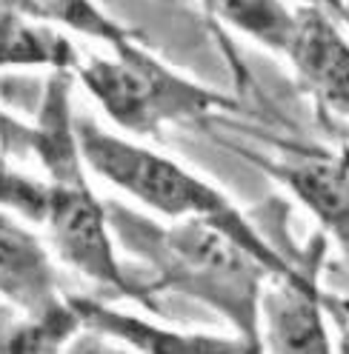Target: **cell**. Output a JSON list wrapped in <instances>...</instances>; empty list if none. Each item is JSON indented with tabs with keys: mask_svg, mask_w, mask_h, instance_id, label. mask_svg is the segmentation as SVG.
<instances>
[{
	"mask_svg": "<svg viewBox=\"0 0 349 354\" xmlns=\"http://www.w3.org/2000/svg\"><path fill=\"white\" fill-rule=\"evenodd\" d=\"M109 226L129 252L143 254L155 272L152 289L178 292L212 306L244 340L264 351L258 328V303L272 269L247 246L204 220H174L158 226L126 206H112Z\"/></svg>",
	"mask_w": 349,
	"mask_h": 354,
	"instance_id": "1",
	"label": "cell"
},
{
	"mask_svg": "<svg viewBox=\"0 0 349 354\" xmlns=\"http://www.w3.org/2000/svg\"><path fill=\"white\" fill-rule=\"evenodd\" d=\"M69 72H55L46 86V100L40 118L26 129V146L40 158L49 183V206L43 217L49 249L60 263L83 274L118 297L138 300L152 308L146 286L129 280L115 254L109 212L98 201L89 180L86 163L78 149L75 123L69 115Z\"/></svg>",
	"mask_w": 349,
	"mask_h": 354,
	"instance_id": "2",
	"label": "cell"
},
{
	"mask_svg": "<svg viewBox=\"0 0 349 354\" xmlns=\"http://www.w3.org/2000/svg\"><path fill=\"white\" fill-rule=\"evenodd\" d=\"M75 138L86 169L132 194L146 209L169 220H204V223L217 226L241 246H247L260 263H267L275 277H310L283 257L221 189L192 174L178 160L118 138L98 126L92 118L75 120Z\"/></svg>",
	"mask_w": 349,
	"mask_h": 354,
	"instance_id": "3",
	"label": "cell"
},
{
	"mask_svg": "<svg viewBox=\"0 0 349 354\" xmlns=\"http://www.w3.org/2000/svg\"><path fill=\"white\" fill-rule=\"evenodd\" d=\"M141 40L118 43L112 46V57L92 55L89 60H80L78 69L86 92L115 126L138 138H155L163 126L238 109L235 97L174 72L143 49Z\"/></svg>",
	"mask_w": 349,
	"mask_h": 354,
	"instance_id": "4",
	"label": "cell"
},
{
	"mask_svg": "<svg viewBox=\"0 0 349 354\" xmlns=\"http://www.w3.org/2000/svg\"><path fill=\"white\" fill-rule=\"evenodd\" d=\"M249 163L287 186L301 206H307L349 263V158L283 143L278 154L238 149Z\"/></svg>",
	"mask_w": 349,
	"mask_h": 354,
	"instance_id": "5",
	"label": "cell"
},
{
	"mask_svg": "<svg viewBox=\"0 0 349 354\" xmlns=\"http://www.w3.org/2000/svg\"><path fill=\"white\" fill-rule=\"evenodd\" d=\"M283 55L307 92L338 118L349 120V40L321 6H301Z\"/></svg>",
	"mask_w": 349,
	"mask_h": 354,
	"instance_id": "6",
	"label": "cell"
},
{
	"mask_svg": "<svg viewBox=\"0 0 349 354\" xmlns=\"http://www.w3.org/2000/svg\"><path fill=\"white\" fill-rule=\"evenodd\" d=\"M0 297L26 317L66 306L46 243L9 212H0Z\"/></svg>",
	"mask_w": 349,
	"mask_h": 354,
	"instance_id": "7",
	"label": "cell"
},
{
	"mask_svg": "<svg viewBox=\"0 0 349 354\" xmlns=\"http://www.w3.org/2000/svg\"><path fill=\"white\" fill-rule=\"evenodd\" d=\"M260 346L269 351L326 354L332 340L321 315V289L312 277H269L258 303Z\"/></svg>",
	"mask_w": 349,
	"mask_h": 354,
	"instance_id": "8",
	"label": "cell"
},
{
	"mask_svg": "<svg viewBox=\"0 0 349 354\" xmlns=\"http://www.w3.org/2000/svg\"><path fill=\"white\" fill-rule=\"evenodd\" d=\"M69 306L78 312L80 323L86 328L98 331L103 337H112L118 343H126L138 351L149 354H244L255 351L249 340L241 335L221 337V335H198V331H174L166 326H152L149 320H141L135 315L118 312L92 297L66 295Z\"/></svg>",
	"mask_w": 349,
	"mask_h": 354,
	"instance_id": "9",
	"label": "cell"
},
{
	"mask_svg": "<svg viewBox=\"0 0 349 354\" xmlns=\"http://www.w3.org/2000/svg\"><path fill=\"white\" fill-rule=\"evenodd\" d=\"M0 69L78 72L80 55L57 26L0 12Z\"/></svg>",
	"mask_w": 349,
	"mask_h": 354,
	"instance_id": "10",
	"label": "cell"
},
{
	"mask_svg": "<svg viewBox=\"0 0 349 354\" xmlns=\"http://www.w3.org/2000/svg\"><path fill=\"white\" fill-rule=\"evenodd\" d=\"M0 12L24 15L57 29H72L86 37H95L106 46H118L126 40H141V32L123 26L109 17L98 0H0Z\"/></svg>",
	"mask_w": 349,
	"mask_h": 354,
	"instance_id": "11",
	"label": "cell"
},
{
	"mask_svg": "<svg viewBox=\"0 0 349 354\" xmlns=\"http://www.w3.org/2000/svg\"><path fill=\"white\" fill-rule=\"evenodd\" d=\"M204 6L221 24L280 55L295 26V12L283 0H204Z\"/></svg>",
	"mask_w": 349,
	"mask_h": 354,
	"instance_id": "12",
	"label": "cell"
},
{
	"mask_svg": "<svg viewBox=\"0 0 349 354\" xmlns=\"http://www.w3.org/2000/svg\"><path fill=\"white\" fill-rule=\"evenodd\" d=\"M80 328L83 323L66 300V306L40 317L0 320V351H60Z\"/></svg>",
	"mask_w": 349,
	"mask_h": 354,
	"instance_id": "13",
	"label": "cell"
},
{
	"mask_svg": "<svg viewBox=\"0 0 349 354\" xmlns=\"http://www.w3.org/2000/svg\"><path fill=\"white\" fill-rule=\"evenodd\" d=\"M46 206H49V183L46 180H37V177L17 171L9 163L0 160V209H6L9 214H15L20 220L43 226Z\"/></svg>",
	"mask_w": 349,
	"mask_h": 354,
	"instance_id": "14",
	"label": "cell"
},
{
	"mask_svg": "<svg viewBox=\"0 0 349 354\" xmlns=\"http://www.w3.org/2000/svg\"><path fill=\"white\" fill-rule=\"evenodd\" d=\"M307 3H312V6H321V9H326V12H338V15H346V9H343V0H307Z\"/></svg>",
	"mask_w": 349,
	"mask_h": 354,
	"instance_id": "15",
	"label": "cell"
},
{
	"mask_svg": "<svg viewBox=\"0 0 349 354\" xmlns=\"http://www.w3.org/2000/svg\"><path fill=\"white\" fill-rule=\"evenodd\" d=\"M6 129H12V120H9L3 112H0V138H3V131H6Z\"/></svg>",
	"mask_w": 349,
	"mask_h": 354,
	"instance_id": "16",
	"label": "cell"
}]
</instances>
